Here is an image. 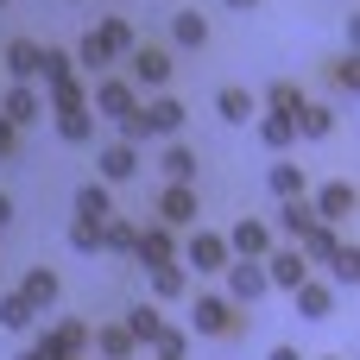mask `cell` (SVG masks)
<instances>
[{"label":"cell","mask_w":360,"mask_h":360,"mask_svg":"<svg viewBox=\"0 0 360 360\" xmlns=\"http://www.w3.org/2000/svg\"><path fill=\"white\" fill-rule=\"evenodd\" d=\"M190 323H196V335H240L247 329V310L228 304V297H196L190 304Z\"/></svg>","instance_id":"1"},{"label":"cell","mask_w":360,"mask_h":360,"mask_svg":"<svg viewBox=\"0 0 360 360\" xmlns=\"http://www.w3.org/2000/svg\"><path fill=\"white\" fill-rule=\"evenodd\" d=\"M221 272H228V304H240V310H253V304L272 291V285H266V266H259V259H228Z\"/></svg>","instance_id":"2"},{"label":"cell","mask_w":360,"mask_h":360,"mask_svg":"<svg viewBox=\"0 0 360 360\" xmlns=\"http://www.w3.org/2000/svg\"><path fill=\"white\" fill-rule=\"evenodd\" d=\"M127 63H133V76H127L133 89H165L171 82V51L165 44H133Z\"/></svg>","instance_id":"3"},{"label":"cell","mask_w":360,"mask_h":360,"mask_svg":"<svg viewBox=\"0 0 360 360\" xmlns=\"http://www.w3.org/2000/svg\"><path fill=\"white\" fill-rule=\"evenodd\" d=\"M89 108H95V114H108V120H120L127 108H139V89H133L127 76H95V89H89Z\"/></svg>","instance_id":"4"},{"label":"cell","mask_w":360,"mask_h":360,"mask_svg":"<svg viewBox=\"0 0 360 360\" xmlns=\"http://www.w3.org/2000/svg\"><path fill=\"white\" fill-rule=\"evenodd\" d=\"M177 259H184V266H196V272H221V266H228L234 253H228V240H221V234L196 228V234H190V247H184Z\"/></svg>","instance_id":"5"},{"label":"cell","mask_w":360,"mask_h":360,"mask_svg":"<svg viewBox=\"0 0 360 360\" xmlns=\"http://www.w3.org/2000/svg\"><path fill=\"white\" fill-rule=\"evenodd\" d=\"M158 221H165V228H196V184H165Z\"/></svg>","instance_id":"6"},{"label":"cell","mask_w":360,"mask_h":360,"mask_svg":"<svg viewBox=\"0 0 360 360\" xmlns=\"http://www.w3.org/2000/svg\"><path fill=\"white\" fill-rule=\"evenodd\" d=\"M221 240H228V253H234V259H266V253H272V228H266V221H253V215H247V221H234V234H221Z\"/></svg>","instance_id":"7"},{"label":"cell","mask_w":360,"mask_h":360,"mask_svg":"<svg viewBox=\"0 0 360 360\" xmlns=\"http://www.w3.org/2000/svg\"><path fill=\"white\" fill-rule=\"evenodd\" d=\"M259 266H266V285H278V291H297V285L310 278V259H304L297 247H285V253H266Z\"/></svg>","instance_id":"8"},{"label":"cell","mask_w":360,"mask_h":360,"mask_svg":"<svg viewBox=\"0 0 360 360\" xmlns=\"http://www.w3.org/2000/svg\"><path fill=\"white\" fill-rule=\"evenodd\" d=\"M354 184H348V177H335V184H323V190H316V202H310V209H316V221H329V228H335V221H348V215H354Z\"/></svg>","instance_id":"9"},{"label":"cell","mask_w":360,"mask_h":360,"mask_svg":"<svg viewBox=\"0 0 360 360\" xmlns=\"http://www.w3.org/2000/svg\"><path fill=\"white\" fill-rule=\"evenodd\" d=\"M133 259H146V266H165V259H177V228H165V221L139 228V240H133Z\"/></svg>","instance_id":"10"},{"label":"cell","mask_w":360,"mask_h":360,"mask_svg":"<svg viewBox=\"0 0 360 360\" xmlns=\"http://www.w3.org/2000/svg\"><path fill=\"white\" fill-rule=\"evenodd\" d=\"M95 165H101V184H127V177L139 171V146L114 139V146H101V152H95Z\"/></svg>","instance_id":"11"},{"label":"cell","mask_w":360,"mask_h":360,"mask_svg":"<svg viewBox=\"0 0 360 360\" xmlns=\"http://www.w3.org/2000/svg\"><path fill=\"white\" fill-rule=\"evenodd\" d=\"M0 114H6V120H13V127H32V120H38V114H44V95H38V89H32V82H13V89H6V95H0Z\"/></svg>","instance_id":"12"},{"label":"cell","mask_w":360,"mask_h":360,"mask_svg":"<svg viewBox=\"0 0 360 360\" xmlns=\"http://www.w3.org/2000/svg\"><path fill=\"white\" fill-rule=\"evenodd\" d=\"M89 348H95L101 360H139V348H133V335H127L120 323H95V329H89Z\"/></svg>","instance_id":"13"},{"label":"cell","mask_w":360,"mask_h":360,"mask_svg":"<svg viewBox=\"0 0 360 360\" xmlns=\"http://www.w3.org/2000/svg\"><path fill=\"white\" fill-rule=\"evenodd\" d=\"M6 70H13V82H38L44 44H38V38H13V44H6Z\"/></svg>","instance_id":"14"},{"label":"cell","mask_w":360,"mask_h":360,"mask_svg":"<svg viewBox=\"0 0 360 360\" xmlns=\"http://www.w3.org/2000/svg\"><path fill=\"white\" fill-rule=\"evenodd\" d=\"M139 114H146V133H152V139H171V133L184 127V101H177V95H158V101H146Z\"/></svg>","instance_id":"15"},{"label":"cell","mask_w":360,"mask_h":360,"mask_svg":"<svg viewBox=\"0 0 360 360\" xmlns=\"http://www.w3.org/2000/svg\"><path fill=\"white\" fill-rule=\"evenodd\" d=\"M291 297H297V316H310V323L335 316V285H323V278H304Z\"/></svg>","instance_id":"16"},{"label":"cell","mask_w":360,"mask_h":360,"mask_svg":"<svg viewBox=\"0 0 360 360\" xmlns=\"http://www.w3.org/2000/svg\"><path fill=\"white\" fill-rule=\"evenodd\" d=\"M171 44H177V51H202V44H209V19H202L196 6L171 13Z\"/></svg>","instance_id":"17"},{"label":"cell","mask_w":360,"mask_h":360,"mask_svg":"<svg viewBox=\"0 0 360 360\" xmlns=\"http://www.w3.org/2000/svg\"><path fill=\"white\" fill-rule=\"evenodd\" d=\"M291 133H297V139H329V133H335V108H323V101H304V108L291 114Z\"/></svg>","instance_id":"18"},{"label":"cell","mask_w":360,"mask_h":360,"mask_svg":"<svg viewBox=\"0 0 360 360\" xmlns=\"http://www.w3.org/2000/svg\"><path fill=\"white\" fill-rule=\"evenodd\" d=\"M89 38H95V44H101V51H108V63H114V57H127V51H133V44H139V32H133V25H127V19H101V25H95V32H89Z\"/></svg>","instance_id":"19"},{"label":"cell","mask_w":360,"mask_h":360,"mask_svg":"<svg viewBox=\"0 0 360 360\" xmlns=\"http://www.w3.org/2000/svg\"><path fill=\"white\" fill-rule=\"evenodd\" d=\"M215 114H221L228 127H247V120L259 114V95H253V89H221V95H215Z\"/></svg>","instance_id":"20"},{"label":"cell","mask_w":360,"mask_h":360,"mask_svg":"<svg viewBox=\"0 0 360 360\" xmlns=\"http://www.w3.org/2000/svg\"><path fill=\"white\" fill-rule=\"evenodd\" d=\"M184 291H190V266H177V259L152 266V297H158V304H177Z\"/></svg>","instance_id":"21"},{"label":"cell","mask_w":360,"mask_h":360,"mask_svg":"<svg viewBox=\"0 0 360 360\" xmlns=\"http://www.w3.org/2000/svg\"><path fill=\"white\" fill-rule=\"evenodd\" d=\"M19 297H25L32 310H51V304H57V272H51V266H32V272L19 278Z\"/></svg>","instance_id":"22"},{"label":"cell","mask_w":360,"mask_h":360,"mask_svg":"<svg viewBox=\"0 0 360 360\" xmlns=\"http://www.w3.org/2000/svg\"><path fill=\"white\" fill-rule=\"evenodd\" d=\"M120 329L133 335V348H152V342H158V329H165V316H158L152 304H139V310H127V316H120Z\"/></svg>","instance_id":"23"},{"label":"cell","mask_w":360,"mask_h":360,"mask_svg":"<svg viewBox=\"0 0 360 360\" xmlns=\"http://www.w3.org/2000/svg\"><path fill=\"white\" fill-rule=\"evenodd\" d=\"M266 184H272V196H278V202H285V196H304V190H310L304 165H291V158H278V165L266 171Z\"/></svg>","instance_id":"24"},{"label":"cell","mask_w":360,"mask_h":360,"mask_svg":"<svg viewBox=\"0 0 360 360\" xmlns=\"http://www.w3.org/2000/svg\"><path fill=\"white\" fill-rule=\"evenodd\" d=\"M108 215H114L108 184H82V190H76V221H108Z\"/></svg>","instance_id":"25"},{"label":"cell","mask_w":360,"mask_h":360,"mask_svg":"<svg viewBox=\"0 0 360 360\" xmlns=\"http://www.w3.org/2000/svg\"><path fill=\"white\" fill-rule=\"evenodd\" d=\"M278 228H285L291 240H304V234L316 228V209H310L304 196H285V209H278Z\"/></svg>","instance_id":"26"},{"label":"cell","mask_w":360,"mask_h":360,"mask_svg":"<svg viewBox=\"0 0 360 360\" xmlns=\"http://www.w3.org/2000/svg\"><path fill=\"white\" fill-rule=\"evenodd\" d=\"M51 89V108L63 114V108H89V82L82 76H57V82H44Z\"/></svg>","instance_id":"27"},{"label":"cell","mask_w":360,"mask_h":360,"mask_svg":"<svg viewBox=\"0 0 360 360\" xmlns=\"http://www.w3.org/2000/svg\"><path fill=\"white\" fill-rule=\"evenodd\" d=\"M304 101H310V95H304L297 82H285V76H278V82L266 89V114H285V120H291V114H297Z\"/></svg>","instance_id":"28"},{"label":"cell","mask_w":360,"mask_h":360,"mask_svg":"<svg viewBox=\"0 0 360 360\" xmlns=\"http://www.w3.org/2000/svg\"><path fill=\"white\" fill-rule=\"evenodd\" d=\"M329 285H348V291L360 285V253H354V240L329 253Z\"/></svg>","instance_id":"29"},{"label":"cell","mask_w":360,"mask_h":360,"mask_svg":"<svg viewBox=\"0 0 360 360\" xmlns=\"http://www.w3.org/2000/svg\"><path fill=\"white\" fill-rule=\"evenodd\" d=\"M89 133H95V114H89V108H63V114H57V139L82 146Z\"/></svg>","instance_id":"30"},{"label":"cell","mask_w":360,"mask_h":360,"mask_svg":"<svg viewBox=\"0 0 360 360\" xmlns=\"http://www.w3.org/2000/svg\"><path fill=\"white\" fill-rule=\"evenodd\" d=\"M253 120H259V139H266L272 152H291V146H297V133H291L285 114H253Z\"/></svg>","instance_id":"31"},{"label":"cell","mask_w":360,"mask_h":360,"mask_svg":"<svg viewBox=\"0 0 360 360\" xmlns=\"http://www.w3.org/2000/svg\"><path fill=\"white\" fill-rule=\"evenodd\" d=\"M158 165H165V177H171V184H196V152H190V146H165V158H158Z\"/></svg>","instance_id":"32"},{"label":"cell","mask_w":360,"mask_h":360,"mask_svg":"<svg viewBox=\"0 0 360 360\" xmlns=\"http://www.w3.org/2000/svg\"><path fill=\"white\" fill-rule=\"evenodd\" d=\"M133 240H139V228H133V221H120V215H108V221H101V253H133Z\"/></svg>","instance_id":"33"},{"label":"cell","mask_w":360,"mask_h":360,"mask_svg":"<svg viewBox=\"0 0 360 360\" xmlns=\"http://www.w3.org/2000/svg\"><path fill=\"white\" fill-rule=\"evenodd\" d=\"M335 247H342V240H335V228H329V221H316V228L297 240V253H304V259H323V266H329V253H335Z\"/></svg>","instance_id":"34"},{"label":"cell","mask_w":360,"mask_h":360,"mask_svg":"<svg viewBox=\"0 0 360 360\" xmlns=\"http://www.w3.org/2000/svg\"><path fill=\"white\" fill-rule=\"evenodd\" d=\"M32 323H38V310L19 291H0V329H32Z\"/></svg>","instance_id":"35"},{"label":"cell","mask_w":360,"mask_h":360,"mask_svg":"<svg viewBox=\"0 0 360 360\" xmlns=\"http://www.w3.org/2000/svg\"><path fill=\"white\" fill-rule=\"evenodd\" d=\"M51 335H57V348H63V354H89V323H57Z\"/></svg>","instance_id":"36"},{"label":"cell","mask_w":360,"mask_h":360,"mask_svg":"<svg viewBox=\"0 0 360 360\" xmlns=\"http://www.w3.org/2000/svg\"><path fill=\"white\" fill-rule=\"evenodd\" d=\"M70 247L76 253H101V221H70Z\"/></svg>","instance_id":"37"},{"label":"cell","mask_w":360,"mask_h":360,"mask_svg":"<svg viewBox=\"0 0 360 360\" xmlns=\"http://www.w3.org/2000/svg\"><path fill=\"white\" fill-rule=\"evenodd\" d=\"M329 76H335V89L360 95V63H354V51H348V57H335V63H329Z\"/></svg>","instance_id":"38"},{"label":"cell","mask_w":360,"mask_h":360,"mask_svg":"<svg viewBox=\"0 0 360 360\" xmlns=\"http://www.w3.org/2000/svg\"><path fill=\"white\" fill-rule=\"evenodd\" d=\"M70 63H82V70H89V76H101V70H108V51H101V44H95V38H82V44H76V57H70Z\"/></svg>","instance_id":"39"},{"label":"cell","mask_w":360,"mask_h":360,"mask_svg":"<svg viewBox=\"0 0 360 360\" xmlns=\"http://www.w3.org/2000/svg\"><path fill=\"white\" fill-rule=\"evenodd\" d=\"M152 348H158L165 360H184V354H190V335H184V329H158V342H152Z\"/></svg>","instance_id":"40"},{"label":"cell","mask_w":360,"mask_h":360,"mask_svg":"<svg viewBox=\"0 0 360 360\" xmlns=\"http://www.w3.org/2000/svg\"><path fill=\"white\" fill-rule=\"evenodd\" d=\"M44 82H57V76H76V63H70V51H51L44 44V70H38Z\"/></svg>","instance_id":"41"},{"label":"cell","mask_w":360,"mask_h":360,"mask_svg":"<svg viewBox=\"0 0 360 360\" xmlns=\"http://www.w3.org/2000/svg\"><path fill=\"white\" fill-rule=\"evenodd\" d=\"M114 127H120V139H127V146H139V139H152V133H146V114H139V108H127V114H120Z\"/></svg>","instance_id":"42"},{"label":"cell","mask_w":360,"mask_h":360,"mask_svg":"<svg viewBox=\"0 0 360 360\" xmlns=\"http://www.w3.org/2000/svg\"><path fill=\"white\" fill-rule=\"evenodd\" d=\"M13 152H19V127L0 114V158H13Z\"/></svg>","instance_id":"43"},{"label":"cell","mask_w":360,"mask_h":360,"mask_svg":"<svg viewBox=\"0 0 360 360\" xmlns=\"http://www.w3.org/2000/svg\"><path fill=\"white\" fill-rule=\"evenodd\" d=\"M6 221H13V196L0 190V228H6Z\"/></svg>","instance_id":"44"},{"label":"cell","mask_w":360,"mask_h":360,"mask_svg":"<svg viewBox=\"0 0 360 360\" xmlns=\"http://www.w3.org/2000/svg\"><path fill=\"white\" fill-rule=\"evenodd\" d=\"M221 6H234V13H253V6H259V0H221Z\"/></svg>","instance_id":"45"},{"label":"cell","mask_w":360,"mask_h":360,"mask_svg":"<svg viewBox=\"0 0 360 360\" xmlns=\"http://www.w3.org/2000/svg\"><path fill=\"white\" fill-rule=\"evenodd\" d=\"M272 360H304V354L297 348H272Z\"/></svg>","instance_id":"46"},{"label":"cell","mask_w":360,"mask_h":360,"mask_svg":"<svg viewBox=\"0 0 360 360\" xmlns=\"http://www.w3.org/2000/svg\"><path fill=\"white\" fill-rule=\"evenodd\" d=\"M13 360H38V348H25V354H13Z\"/></svg>","instance_id":"47"},{"label":"cell","mask_w":360,"mask_h":360,"mask_svg":"<svg viewBox=\"0 0 360 360\" xmlns=\"http://www.w3.org/2000/svg\"><path fill=\"white\" fill-rule=\"evenodd\" d=\"M57 360H82V354H57Z\"/></svg>","instance_id":"48"},{"label":"cell","mask_w":360,"mask_h":360,"mask_svg":"<svg viewBox=\"0 0 360 360\" xmlns=\"http://www.w3.org/2000/svg\"><path fill=\"white\" fill-rule=\"evenodd\" d=\"M329 360H342V354H329Z\"/></svg>","instance_id":"49"},{"label":"cell","mask_w":360,"mask_h":360,"mask_svg":"<svg viewBox=\"0 0 360 360\" xmlns=\"http://www.w3.org/2000/svg\"><path fill=\"white\" fill-rule=\"evenodd\" d=\"M0 6H6V0H0Z\"/></svg>","instance_id":"50"},{"label":"cell","mask_w":360,"mask_h":360,"mask_svg":"<svg viewBox=\"0 0 360 360\" xmlns=\"http://www.w3.org/2000/svg\"><path fill=\"white\" fill-rule=\"evenodd\" d=\"M158 360H165V354H158Z\"/></svg>","instance_id":"51"}]
</instances>
